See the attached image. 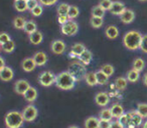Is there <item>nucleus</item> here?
Returning a JSON list of instances; mask_svg holds the SVG:
<instances>
[{"label": "nucleus", "instance_id": "20e7f679", "mask_svg": "<svg viewBox=\"0 0 147 128\" xmlns=\"http://www.w3.org/2000/svg\"><path fill=\"white\" fill-rule=\"evenodd\" d=\"M5 125L7 128H20L23 125V116L21 112L10 111L5 115Z\"/></svg>", "mask_w": 147, "mask_h": 128}, {"label": "nucleus", "instance_id": "3c124183", "mask_svg": "<svg viewBox=\"0 0 147 128\" xmlns=\"http://www.w3.org/2000/svg\"><path fill=\"white\" fill-rule=\"evenodd\" d=\"M5 60H4V58H3V57H1L0 56V71H1V70L3 69V68L5 67Z\"/></svg>", "mask_w": 147, "mask_h": 128}, {"label": "nucleus", "instance_id": "79ce46f5", "mask_svg": "<svg viewBox=\"0 0 147 128\" xmlns=\"http://www.w3.org/2000/svg\"><path fill=\"white\" fill-rule=\"evenodd\" d=\"M9 40H11V37L8 33L6 32H1L0 33V46L3 45L4 43L8 42Z\"/></svg>", "mask_w": 147, "mask_h": 128}, {"label": "nucleus", "instance_id": "864d4df0", "mask_svg": "<svg viewBox=\"0 0 147 128\" xmlns=\"http://www.w3.org/2000/svg\"><path fill=\"white\" fill-rule=\"evenodd\" d=\"M142 128H147V120L146 121L143 123V125H142Z\"/></svg>", "mask_w": 147, "mask_h": 128}, {"label": "nucleus", "instance_id": "6ab92c4d", "mask_svg": "<svg viewBox=\"0 0 147 128\" xmlns=\"http://www.w3.org/2000/svg\"><path fill=\"white\" fill-rule=\"evenodd\" d=\"M23 97H24V99L26 100L27 102L32 103L37 98V90L35 89L34 87H31L30 86V87L26 90V92L23 94Z\"/></svg>", "mask_w": 147, "mask_h": 128}, {"label": "nucleus", "instance_id": "5fc2aeb1", "mask_svg": "<svg viewBox=\"0 0 147 128\" xmlns=\"http://www.w3.org/2000/svg\"><path fill=\"white\" fill-rule=\"evenodd\" d=\"M69 128H79L78 126H76V125H71V126H69Z\"/></svg>", "mask_w": 147, "mask_h": 128}, {"label": "nucleus", "instance_id": "13d9d810", "mask_svg": "<svg viewBox=\"0 0 147 128\" xmlns=\"http://www.w3.org/2000/svg\"><path fill=\"white\" fill-rule=\"evenodd\" d=\"M25 1H26V2H28V1H31V0H25Z\"/></svg>", "mask_w": 147, "mask_h": 128}, {"label": "nucleus", "instance_id": "39448f33", "mask_svg": "<svg viewBox=\"0 0 147 128\" xmlns=\"http://www.w3.org/2000/svg\"><path fill=\"white\" fill-rule=\"evenodd\" d=\"M55 78L57 75L51 71H43L38 76V83L43 87H49V86L55 84Z\"/></svg>", "mask_w": 147, "mask_h": 128}, {"label": "nucleus", "instance_id": "423d86ee", "mask_svg": "<svg viewBox=\"0 0 147 128\" xmlns=\"http://www.w3.org/2000/svg\"><path fill=\"white\" fill-rule=\"evenodd\" d=\"M61 30L65 36H75L79 31V24L75 20H69L67 23L61 25Z\"/></svg>", "mask_w": 147, "mask_h": 128}, {"label": "nucleus", "instance_id": "412c9836", "mask_svg": "<svg viewBox=\"0 0 147 128\" xmlns=\"http://www.w3.org/2000/svg\"><path fill=\"white\" fill-rule=\"evenodd\" d=\"M105 35L109 39H116L119 36V29L115 25H109L105 30Z\"/></svg>", "mask_w": 147, "mask_h": 128}, {"label": "nucleus", "instance_id": "72a5a7b5", "mask_svg": "<svg viewBox=\"0 0 147 128\" xmlns=\"http://www.w3.org/2000/svg\"><path fill=\"white\" fill-rule=\"evenodd\" d=\"M85 80H86V83L89 86H96L98 84L97 83V78L95 72H88L86 77H85Z\"/></svg>", "mask_w": 147, "mask_h": 128}, {"label": "nucleus", "instance_id": "aec40b11", "mask_svg": "<svg viewBox=\"0 0 147 128\" xmlns=\"http://www.w3.org/2000/svg\"><path fill=\"white\" fill-rule=\"evenodd\" d=\"M28 38H29V42H30L31 44L38 45L42 42L43 34L39 30H37V31H35V32H33L32 34L28 35Z\"/></svg>", "mask_w": 147, "mask_h": 128}, {"label": "nucleus", "instance_id": "f3484780", "mask_svg": "<svg viewBox=\"0 0 147 128\" xmlns=\"http://www.w3.org/2000/svg\"><path fill=\"white\" fill-rule=\"evenodd\" d=\"M110 110H111V113H112L113 118H116V119H119L121 116L125 114L124 108H123V106L119 103L113 104V105L111 106Z\"/></svg>", "mask_w": 147, "mask_h": 128}, {"label": "nucleus", "instance_id": "4468645a", "mask_svg": "<svg viewBox=\"0 0 147 128\" xmlns=\"http://www.w3.org/2000/svg\"><path fill=\"white\" fill-rule=\"evenodd\" d=\"M119 17L121 22H123L124 24H130L135 19V12L132 9H126Z\"/></svg>", "mask_w": 147, "mask_h": 128}, {"label": "nucleus", "instance_id": "bf43d9fd", "mask_svg": "<svg viewBox=\"0 0 147 128\" xmlns=\"http://www.w3.org/2000/svg\"><path fill=\"white\" fill-rule=\"evenodd\" d=\"M1 50H2V49H1V46H0V51H1Z\"/></svg>", "mask_w": 147, "mask_h": 128}, {"label": "nucleus", "instance_id": "4d7b16f0", "mask_svg": "<svg viewBox=\"0 0 147 128\" xmlns=\"http://www.w3.org/2000/svg\"><path fill=\"white\" fill-rule=\"evenodd\" d=\"M138 1H140V2H146L147 0H138Z\"/></svg>", "mask_w": 147, "mask_h": 128}, {"label": "nucleus", "instance_id": "c9c22d12", "mask_svg": "<svg viewBox=\"0 0 147 128\" xmlns=\"http://www.w3.org/2000/svg\"><path fill=\"white\" fill-rule=\"evenodd\" d=\"M90 24L93 28H101L104 24V18L100 17H91L90 18Z\"/></svg>", "mask_w": 147, "mask_h": 128}, {"label": "nucleus", "instance_id": "8fccbe9b", "mask_svg": "<svg viewBox=\"0 0 147 128\" xmlns=\"http://www.w3.org/2000/svg\"><path fill=\"white\" fill-rule=\"evenodd\" d=\"M110 128H125V127L119 122V120H115V121H111Z\"/></svg>", "mask_w": 147, "mask_h": 128}, {"label": "nucleus", "instance_id": "2eb2a0df", "mask_svg": "<svg viewBox=\"0 0 147 128\" xmlns=\"http://www.w3.org/2000/svg\"><path fill=\"white\" fill-rule=\"evenodd\" d=\"M14 77V71L10 66H5L1 71H0V79L2 81H10Z\"/></svg>", "mask_w": 147, "mask_h": 128}, {"label": "nucleus", "instance_id": "ddd939ff", "mask_svg": "<svg viewBox=\"0 0 147 128\" xmlns=\"http://www.w3.org/2000/svg\"><path fill=\"white\" fill-rule=\"evenodd\" d=\"M126 7H125V4L121 1H113L112 3V6H111L110 11L113 15H118L120 16L125 10H126Z\"/></svg>", "mask_w": 147, "mask_h": 128}, {"label": "nucleus", "instance_id": "b1692460", "mask_svg": "<svg viewBox=\"0 0 147 128\" xmlns=\"http://www.w3.org/2000/svg\"><path fill=\"white\" fill-rule=\"evenodd\" d=\"M142 121H143V118L139 115L136 110L131 111V125L135 126V127H138V126H140L142 124Z\"/></svg>", "mask_w": 147, "mask_h": 128}, {"label": "nucleus", "instance_id": "6e6d98bb", "mask_svg": "<svg viewBox=\"0 0 147 128\" xmlns=\"http://www.w3.org/2000/svg\"><path fill=\"white\" fill-rule=\"evenodd\" d=\"M126 128H136L135 126H133V125H129V126H127Z\"/></svg>", "mask_w": 147, "mask_h": 128}, {"label": "nucleus", "instance_id": "9b49d317", "mask_svg": "<svg viewBox=\"0 0 147 128\" xmlns=\"http://www.w3.org/2000/svg\"><path fill=\"white\" fill-rule=\"evenodd\" d=\"M95 102L98 104L99 106L105 107L109 104L110 102V95L107 92H99L95 96Z\"/></svg>", "mask_w": 147, "mask_h": 128}, {"label": "nucleus", "instance_id": "f03ea898", "mask_svg": "<svg viewBox=\"0 0 147 128\" xmlns=\"http://www.w3.org/2000/svg\"><path fill=\"white\" fill-rule=\"evenodd\" d=\"M75 84H76V80L74 79L73 76L69 74V72L63 71L61 72L57 75L55 78V85L57 88L61 90H71L75 87Z\"/></svg>", "mask_w": 147, "mask_h": 128}, {"label": "nucleus", "instance_id": "c756f323", "mask_svg": "<svg viewBox=\"0 0 147 128\" xmlns=\"http://www.w3.org/2000/svg\"><path fill=\"white\" fill-rule=\"evenodd\" d=\"M105 12L106 11L100 6V5H96L92 8L91 10V14L93 17H100V18H104L105 16Z\"/></svg>", "mask_w": 147, "mask_h": 128}, {"label": "nucleus", "instance_id": "a18cd8bd", "mask_svg": "<svg viewBox=\"0 0 147 128\" xmlns=\"http://www.w3.org/2000/svg\"><path fill=\"white\" fill-rule=\"evenodd\" d=\"M37 1H38L39 4L43 5V6H53L59 0H37Z\"/></svg>", "mask_w": 147, "mask_h": 128}, {"label": "nucleus", "instance_id": "9d476101", "mask_svg": "<svg viewBox=\"0 0 147 128\" xmlns=\"http://www.w3.org/2000/svg\"><path fill=\"white\" fill-rule=\"evenodd\" d=\"M86 46H85L83 43H75V44L71 46V49L69 53V58H76L79 57L85 50H86Z\"/></svg>", "mask_w": 147, "mask_h": 128}, {"label": "nucleus", "instance_id": "4be33fe9", "mask_svg": "<svg viewBox=\"0 0 147 128\" xmlns=\"http://www.w3.org/2000/svg\"><path fill=\"white\" fill-rule=\"evenodd\" d=\"M23 30H24V32L26 33V34H28V35L32 34L33 32L37 31L36 22H35V21H33V20H26Z\"/></svg>", "mask_w": 147, "mask_h": 128}, {"label": "nucleus", "instance_id": "37998d69", "mask_svg": "<svg viewBox=\"0 0 147 128\" xmlns=\"http://www.w3.org/2000/svg\"><path fill=\"white\" fill-rule=\"evenodd\" d=\"M30 13L33 15V16H35V17H38V16H40L41 14L43 13V8H42V5H37L36 7H35L34 9H32V10L30 11Z\"/></svg>", "mask_w": 147, "mask_h": 128}, {"label": "nucleus", "instance_id": "7ed1b4c3", "mask_svg": "<svg viewBox=\"0 0 147 128\" xmlns=\"http://www.w3.org/2000/svg\"><path fill=\"white\" fill-rule=\"evenodd\" d=\"M67 71L69 72L71 76L74 77V79L77 81H81V80L85 79L87 75V68L84 64L80 62V61H76V62H71L67 67Z\"/></svg>", "mask_w": 147, "mask_h": 128}, {"label": "nucleus", "instance_id": "603ef678", "mask_svg": "<svg viewBox=\"0 0 147 128\" xmlns=\"http://www.w3.org/2000/svg\"><path fill=\"white\" fill-rule=\"evenodd\" d=\"M142 80H143V83H144V85L147 86V73L144 74V76H143Z\"/></svg>", "mask_w": 147, "mask_h": 128}, {"label": "nucleus", "instance_id": "dca6fc26", "mask_svg": "<svg viewBox=\"0 0 147 128\" xmlns=\"http://www.w3.org/2000/svg\"><path fill=\"white\" fill-rule=\"evenodd\" d=\"M21 67H22L23 71L25 72H31L35 69L36 64H35L34 60L32 57H27V58L23 59L22 63H21Z\"/></svg>", "mask_w": 147, "mask_h": 128}, {"label": "nucleus", "instance_id": "4c0bfd02", "mask_svg": "<svg viewBox=\"0 0 147 128\" xmlns=\"http://www.w3.org/2000/svg\"><path fill=\"white\" fill-rule=\"evenodd\" d=\"M1 49H2L4 52L6 53H11L14 51L15 49V42L11 39V40H9L8 42L4 43L3 45H1Z\"/></svg>", "mask_w": 147, "mask_h": 128}, {"label": "nucleus", "instance_id": "f704fd0d", "mask_svg": "<svg viewBox=\"0 0 147 128\" xmlns=\"http://www.w3.org/2000/svg\"><path fill=\"white\" fill-rule=\"evenodd\" d=\"M69 7H71V5L67 4V3H65V2L61 3L57 8V16H59V15H67V12H69Z\"/></svg>", "mask_w": 147, "mask_h": 128}, {"label": "nucleus", "instance_id": "2f4dec72", "mask_svg": "<svg viewBox=\"0 0 147 128\" xmlns=\"http://www.w3.org/2000/svg\"><path fill=\"white\" fill-rule=\"evenodd\" d=\"M79 14H80V9H79V7L76 6V5H71L67 16L69 17V20H74V19L79 16Z\"/></svg>", "mask_w": 147, "mask_h": 128}, {"label": "nucleus", "instance_id": "ea45409f", "mask_svg": "<svg viewBox=\"0 0 147 128\" xmlns=\"http://www.w3.org/2000/svg\"><path fill=\"white\" fill-rule=\"evenodd\" d=\"M101 71H103L105 74H106L108 77H110V76H112L113 74H114V66L111 65V64H104V65L101 67Z\"/></svg>", "mask_w": 147, "mask_h": 128}, {"label": "nucleus", "instance_id": "58836bf2", "mask_svg": "<svg viewBox=\"0 0 147 128\" xmlns=\"http://www.w3.org/2000/svg\"><path fill=\"white\" fill-rule=\"evenodd\" d=\"M136 111L138 112V114L143 119L147 118V103H139L137 105Z\"/></svg>", "mask_w": 147, "mask_h": 128}, {"label": "nucleus", "instance_id": "7c9ffc66", "mask_svg": "<svg viewBox=\"0 0 147 128\" xmlns=\"http://www.w3.org/2000/svg\"><path fill=\"white\" fill-rule=\"evenodd\" d=\"M132 66H133L132 69L136 70L138 72H141L145 68V61L142 58H136L133 61Z\"/></svg>", "mask_w": 147, "mask_h": 128}, {"label": "nucleus", "instance_id": "0eeeda50", "mask_svg": "<svg viewBox=\"0 0 147 128\" xmlns=\"http://www.w3.org/2000/svg\"><path fill=\"white\" fill-rule=\"evenodd\" d=\"M23 116V119L24 121L27 122H32L36 119L37 115H38V111H37V108L35 107L32 104H29V105L25 106L23 111L21 112Z\"/></svg>", "mask_w": 147, "mask_h": 128}, {"label": "nucleus", "instance_id": "393cba45", "mask_svg": "<svg viewBox=\"0 0 147 128\" xmlns=\"http://www.w3.org/2000/svg\"><path fill=\"white\" fill-rule=\"evenodd\" d=\"M139 77H140V72L136 71V70L131 69L127 72V75H126L127 81L135 83V82H137L139 80Z\"/></svg>", "mask_w": 147, "mask_h": 128}, {"label": "nucleus", "instance_id": "f8f14e48", "mask_svg": "<svg viewBox=\"0 0 147 128\" xmlns=\"http://www.w3.org/2000/svg\"><path fill=\"white\" fill-rule=\"evenodd\" d=\"M32 58H33V60H34L36 66L45 65L47 62V60H49L47 53L43 52V51H37V52H35L34 54H33Z\"/></svg>", "mask_w": 147, "mask_h": 128}, {"label": "nucleus", "instance_id": "49530a36", "mask_svg": "<svg viewBox=\"0 0 147 128\" xmlns=\"http://www.w3.org/2000/svg\"><path fill=\"white\" fill-rule=\"evenodd\" d=\"M37 5H39L37 0H31V1H28V2H27V9H28L29 11H31L32 9H34Z\"/></svg>", "mask_w": 147, "mask_h": 128}, {"label": "nucleus", "instance_id": "c03bdc74", "mask_svg": "<svg viewBox=\"0 0 147 128\" xmlns=\"http://www.w3.org/2000/svg\"><path fill=\"white\" fill-rule=\"evenodd\" d=\"M140 49L142 52L146 53L147 54V34H144L142 37V41H141Z\"/></svg>", "mask_w": 147, "mask_h": 128}, {"label": "nucleus", "instance_id": "e433bc0d", "mask_svg": "<svg viewBox=\"0 0 147 128\" xmlns=\"http://www.w3.org/2000/svg\"><path fill=\"white\" fill-rule=\"evenodd\" d=\"M119 122H120L121 124H122L123 126H124L125 128L127 127V126L131 125V111L127 112V113H125L124 115H122L120 118H119Z\"/></svg>", "mask_w": 147, "mask_h": 128}, {"label": "nucleus", "instance_id": "a878e982", "mask_svg": "<svg viewBox=\"0 0 147 128\" xmlns=\"http://www.w3.org/2000/svg\"><path fill=\"white\" fill-rule=\"evenodd\" d=\"M95 74H96L97 83H98L99 85H105V84L108 83L109 77L103 71H101V70H98L97 72H95Z\"/></svg>", "mask_w": 147, "mask_h": 128}, {"label": "nucleus", "instance_id": "c85d7f7f", "mask_svg": "<svg viewBox=\"0 0 147 128\" xmlns=\"http://www.w3.org/2000/svg\"><path fill=\"white\" fill-rule=\"evenodd\" d=\"M13 6H14L15 10L18 11V12H24V11L28 10V9H27V2L25 1V0L14 1V3H13Z\"/></svg>", "mask_w": 147, "mask_h": 128}, {"label": "nucleus", "instance_id": "a211bd4d", "mask_svg": "<svg viewBox=\"0 0 147 128\" xmlns=\"http://www.w3.org/2000/svg\"><path fill=\"white\" fill-rule=\"evenodd\" d=\"M79 58V61H80L82 64H84L85 66L89 65L93 60V53L91 52L89 49H86L80 56L78 57Z\"/></svg>", "mask_w": 147, "mask_h": 128}, {"label": "nucleus", "instance_id": "5701e85b", "mask_svg": "<svg viewBox=\"0 0 147 128\" xmlns=\"http://www.w3.org/2000/svg\"><path fill=\"white\" fill-rule=\"evenodd\" d=\"M99 121L100 119L95 116H90L85 120V128H99Z\"/></svg>", "mask_w": 147, "mask_h": 128}, {"label": "nucleus", "instance_id": "473e14b6", "mask_svg": "<svg viewBox=\"0 0 147 128\" xmlns=\"http://www.w3.org/2000/svg\"><path fill=\"white\" fill-rule=\"evenodd\" d=\"M25 22H26V20H25L24 17L17 16V17H15V18L13 19V26H14V28L20 30V29L24 28Z\"/></svg>", "mask_w": 147, "mask_h": 128}, {"label": "nucleus", "instance_id": "cd10ccee", "mask_svg": "<svg viewBox=\"0 0 147 128\" xmlns=\"http://www.w3.org/2000/svg\"><path fill=\"white\" fill-rule=\"evenodd\" d=\"M127 84H128V81H127V79L125 77H118L115 80V87H116V89L120 90V91L126 89Z\"/></svg>", "mask_w": 147, "mask_h": 128}, {"label": "nucleus", "instance_id": "6e6552de", "mask_svg": "<svg viewBox=\"0 0 147 128\" xmlns=\"http://www.w3.org/2000/svg\"><path fill=\"white\" fill-rule=\"evenodd\" d=\"M29 87H30V84H29V82L27 80L19 79L14 84V91L19 95H23Z\"/></svg>", "mask_w": 147, "mask_h": 128}, {"label": "nucleus", "instance_id": "de8ad7c7", "mask_svg": "<svg viewBox=\"0 0 147 128\" xmlns=\"http://www.w3.org/2000/svg\"><path fill=\"white\" fill-rule=\"evenodd\" d=\"M69 17L67 16V15H59V17H57V21H59V23L61 25H63L65 23H67V21H69Z\"/></svg>", "mask_w": 147, "mask_h": 128}, {"label": "nucleus", "instance_id": "a19ab883", "mask_svg": "<svg viewBox=\"0 0 147 128\" xmlns=\"http://www.w3.org/2000/svg\"><path fill=\"white\" fill-rule=\"evenodd\" d=\"M112 3H113L112 0H101L100 3H99V5H100V6L102 7L105 11H107V10H110L111 9Z\"/></svg>", "mask_w": 147, "mask_h": 128}, {"label": "nucleus", "instance_id": "09e8293b", "mask_svg": "<svg viewBox=\"0 0 147 128\" xmlns=\"http://www.w3.org/2000/svg\"><path fill=\"white\" fill-rule=\"evenodd\" d=\"M111 121H106V120H100L99 121V128H110Z\"/></svg>", "mask_w": 147, "mask_h": 128}, {"label": "nucleus", "instance_id": "052dcab7", "mask_svg": "<svg viewBox=\"0 0 147 128\" xmlns=\"http://www.w3.org/2000/svg\"><path fill=\"white\" fill-rule=\"evenodd\" d=\"M14 1H19V0H14Z\"/></svg>", "mask_w": 147, "mask_h": 128}, {"label": "nucleus", "instance_id": "1a4fd4ad", "mask_svg": "<svg viewBox=\"0 0 147 128\" xmlns=\"http://www.w3.org/2000/svg\"><path fill=\"white\" fill-rule=\"evenodd\" d=\"M65 48H67V45L63 40H53L51 44V49L53 53L57 55L63 54L65 51Z\"/></svg>", "mask_w": 147, "mask_h": 128}, {"label": "nucleus", "instance_id": "f257e3e1", "mask_svg": "<svg viewBox=\"0 0 147 128\" xmlns=\"http://www.w3.org/2000/svg\"><path fill=\"white\" fill-rule=\"evenodd\" d=\"M143 35L137 30H130L123 36V45L128 50L135 51L140 48Z\"/></svg>", "mask_w": 147, "mask_h": 128}, {"label": "nucleus", "instance_id": "bb28decb", "mask_svg": "<svg viewBox=\"0 0 147 128\" xmlns=\"http://www.w3.org/2000/svg\"><path fill=\"white\" fill-rule=\"evenodd\" d=\"M113 118L112 113H111L110 108H104L99 113V119L100 120H106V121H111Z\"/></svg>", "mask_w": 147, "mask_h": 128}]
</instances>
